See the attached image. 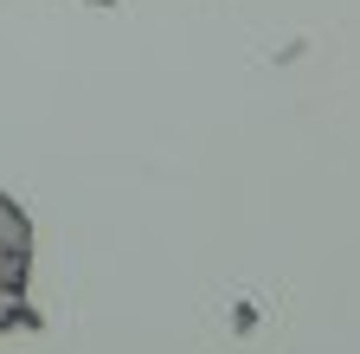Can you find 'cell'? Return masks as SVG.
Returning <instances> with one entry per match:
<instances>
[{"mask_svg": "<svg viewBox=\"0 0 360 354\" xmlns=\"http://www.w3.org/2000/svg\"><path fill=\"white\" fill-rule=\"evenodd\" d=\"M26 271H32V226H26V213L0 194V329L32 322V309H26Z\"/></svg>", "mask_w": 360, "mask_h": 354, "instance_id": "cell-1", "label": "cell"}]
</instances>
